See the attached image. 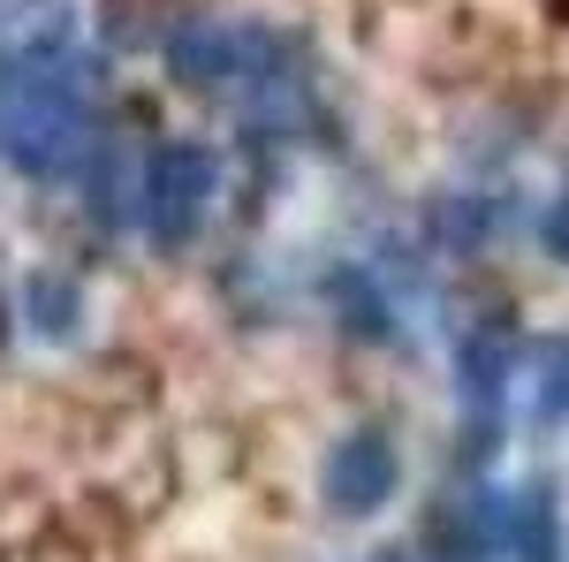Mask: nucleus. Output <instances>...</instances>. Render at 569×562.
<instances>
[{
  "instance_id": "1",
  "label": "nucleus",
  "mask_w": 569,
  "mask_h": 562,
  "mask_svg": "<svg viewBox=\"0 0 569 562\" xmlns=\"http://www.w3.org/2000/svg\"><path fill=\"white\" fill-rule=\"evenodd\" d=\"M388 494H395V448L372 426L350 433V441L335 448V464H327V502L350 510V517H365V510H380Z\"/></svg>"
}]
</instances>
